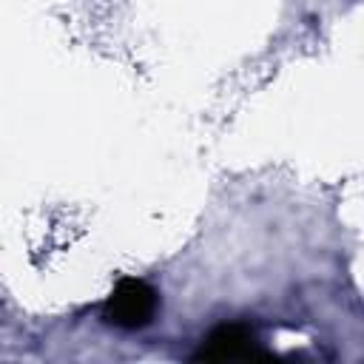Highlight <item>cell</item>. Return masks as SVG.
I'll return each mask as SVG.
<instances>
[{
    "label": "cell",
    "instance_id": "1",
    "mask_svg": "<svg viewBox=\"0 0 364 364\" xmlns=\"http://www.w3.org/2000/svg\"><path fill=\"white\" fill-rule=\"evenodd\" d=\"M156 307H159L156 290L148 282L128 276V279H119L117 287L111 290L102 307V318L119 330H139L154 321Z\"/></svg>",
    "mask_w": 364,
    "mask_h": 364
},
{
    "label": "cell",
    "instance_id": "2",
    "mask_svg": "<svg viewBox=\"0 0 364 364\" xmlns=\"http://www.w3.org/2000/svg\"><path fill=\"white\" fill-rule=\"evenodd\" d=\"M270 353H264L256 344V336L250 327L245 324H219L205 341L202 347L193 353L196 361H228V358H267Z\"/></svg>",
    "mask_w": 364,
    "mask_h": 364
}]
</instances>
